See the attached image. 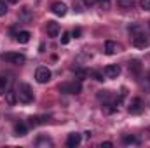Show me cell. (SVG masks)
Instances as JSON below:
<instances>
[{"label":"cell","mask_w":150,"mask_h":148,"mask_svg":"<svg viewBox=\"0 0 150 148\" xmlns=\"http://www.w3.org/2000/svg\"><path fill=\"white\" fill-rule=\"evenodd\" d=\"M72 35H74L75 38H79L80 35H82V30H80V28H75L74 32H72Z\"/></svg>","instance_id":"28"},{"label":"cell","mask_w":150,"mask_h":148,"mask_svg":"<svg viewBox=\"0 0 150 148\" xmlns=\"http://www.w3.org/2000/svg\"><path fill=\"white\" fill-rule=\"evenodd\" d=\"M129 113L131 115H138V113H142L143 110V101L140 99V98H134V99H131V103H129Z\"/></svg>","instance_id":"6"},{"label":"cell","mask_w":150,"mask_h":148,"mask_svg":"<svg viewBox=\"0 0 150 148\" xmlns=\"http://www.w3.org/2000/svg\"><path fill=\"white\" fill-rule=\"evenodd\" d=\"M2 58H4V61L12 63V65H23V63L26 61L25 54H19V52H5Z\"/></svg>","instance_id":"3"},{"label":"cell","mask_w":150,"mask_h":148,"mask_svg":"<svg viewBox=\"0 0 150 148\" xmlns=\"http://www.w3.org/2000/svg\"><path fill=\"white\" fill-rule=\"evenodd\" d=\"M51 77H52V73H51V70L47 66H40L35 72V78H37L38 84H47L51 80Z\"/></svg>","instance_id":"4"},{"label":"cell","mask_w":150,"mask_h":148,"mask_svg":"<svg viewBox=\"0 0 150 148\" xmlns=\"http://www.w3.org/2000/svg\"><path fill=\"white\" fill-rule=\"evenodd\" d=\"M96 2H98V0H84V4H86V5H89V7H91V5H94Z\"/></svg>","instance_id":"29"},{"label":"cell","mask_w":150,"mask_h":148,"mask_svg":"<svg viewBox=\"0 0 150 148\" xmlns=\"http://www.w3.org/2000/svg\"><path fill=\"white\" fill-rule=\"evenodd\" d=\"M87 75H89V72H87V70H75V77H77L79 80H84Z\"/></svg>","instance_id":"22"},{"label":"cell","mask_w":150,"mask_h":148,"mask_svg":"<svg viewBox=\"0 0 150 148\" xmlns=\"http://www.w3.org/2000/svg\"><path fill=\"white\" fill-rule=\"evenodd\" d=\"M30 37H32L30 32H19V33L16 35V40H18L19 44H28V42H30Z\"/></svg>","instance_id":"13"},{"label":"cell","mask_w":150,"mask_h":148,"mask_svg":"<svg viewBox=\"0 0 150 148\" xmlns=\"http://www.w3.org/2000/svg\"><path fill=\"white\" fill-rule=\"evenodd\" d=\"M105 75H107L108 78H117V77L120 75V66H119V65H108V66L105 68Z\"/></svg>","instance_id":"10"},{"label":"cell","mask_w":150,"mask_h":148,"mask_svg":"<svg viewBox=\"0 0 150 148\" xmlns=\"http://www.w3.org/2000/svg\"><path fill=\"white\" fill-rule=\"evenodd\" d=\"M80 91H82L80 80H77V82H65V84H59V92H65V94H79Z\"/></svg>","instance_id":"2"},{"label":"cell","mask_w":150,"mask_h":148,"mask_svg":"<svg viewBox=\"0 0 150 148\" xmlns=\"http://www.w3.org/2000/svg\"><path fill=\"white\" fill-rule=\"evenodd\" d=\"M140 7L143 11H150V0H140Z\"/></svg>","instance_id":"25"},{"label":"cell","mask_w":150,"mask_h":148,"mask_svg":"<svg viewBox=\"0 0 150 148\" xmlns=\"http://www.w3.org/2000/svg\"><path fill=\"white\" fill-rule=\"evenodd\" d=\"M149 26H150V21H149Z\"/></svg>","instance_id":"32"},{"label":"cell","mask_w":150,"mask_h":148,"mask_svg":"<svg viewBox=\"0 0 150 148\" xmlns=\"http://www.w3.org/2000/svg\"><path fill=\"white\" fill-rule=\"evenodd\" d=\"M133 4H134V0H117V5L122 9H129V7H133Z\"/></svg>","instance_id":"19"},{"label":"cell","mask_w":150,"mask_h":148,"mask_svg":"<svg viewBox=\"0 0 150 148\" xmlns=\"http://www.w3.org/2000/svg\"><path fill=\"white\" fill-rule=\"evenodd\" d=\"M89 75H93V77H94L96 80H100V82L103 80V73H101V72H96V70H93V72H89Z\"/></svg>","instance_id":"26"},{"label":"cell","mask_w":150,"mask_h":148,"mask_svg":"<svg viewBox=\"0 0 150 148\" xmlns=\"http://www.w3.org/2000/svg\"><path fill=\"white\" fill-rule=\"evenodd\" d=\"M101 147H107V148H110V147H113V143H112V141H105V143H101Z\"/></svg>","instance_id":"30"},{"label":"cell","mask_w":150,"mask_h":148,"mask_svg":"<svg viewBox=\"0 0 150 148\" xmlns=\"http://www.w3.org/2000/svg\"><path fill=\"white\" fill-rule=\"evenodd\" d=\"M9 84H11V78H7V77H0V96L7 91Z\"/></svg>","instance_id":"17"},{"label":"cell","mask_w":150,"mask_h":148,"mask_svg":"<svg viewBox=\"0 0 150 148\" xmlns=\"http://www.w3.org/2000/svg\"><path fill=\"white\" fill-rule=\"evenodd\" d=\"M133 45L138 47V49H145V47L149 45V38L145 37L143 33H138V32H136V33L133 35Z\"/></svg>","instance_id":"5"},{"label":"cell","mask_w":150,"mask_h":148,"mask_svg":"<svg viewBox=\"0 0 150 148\" xmlns=\"http://www.w3.org/2000/svg\"><path fill=\"white\" fill-rule=\"evenodd\" d=\"M18 99L21 101V103H32L33 101V92H32V87L28 85V84H19L18 85Z\"/></svg>","instance_id":"1"},{"label":"cell","mask_w":150,"mask_h":148,"mask_svg":"<svg viewBox=\"0 0 150 148\" xmlns=\"http://www.w3.org/2000/svg\"><path fill=\"white\" fill-rule=\"evenodd\" d=\"M149 78H150V75H149Z\"/></svg>","instance_id":"33"},{"label":"cell","mask_w":150,"mask_h":148,"mask_svg":"<svg viewBox=\"0 0 150 148\" xmlns=\"http://www.w3.org/2000/svg\"><path fill=\"white\" fill-rule=\"evenodd\" d=\"M33 19V14H32V9L30 7H21L19 9V21H23V23H30Z\"/></svg>","instance_id":"7"},{"label":"cell","mask_w":150,"mask_h":148,"mask_svg":"<svg viewBox=\"0 0 150 148\" xmlns=\"http://www.w3.org/2000/svg\"><path fill=\"white\" fill-rule=\"evenodd\" d=\"M26 131H28V129H26V125H25V124H21V122L14 125V136H25V134H26Z\"/></svg>","instance_id":"15"},{"label":"cell","mask_w":150,"mask_h":148,"mask_svg":"<svg viewBox=\"0 0 150 148\" xmlns=\"http://www.w3.org/2000/svg\"><path fill=\"white\" fill-rule=\"evenodd\" d=\"M9 2H11V4H18V0H9Z\"/></svg>","instance_id":"31"},{"label":"cell","mask_w":150,"mask_h":148,"mask_svg":"<svg viewBox=\"0 0 150 148\" xmlns=\"http://www.w3.org/2000/svg\"><path fill=\"white\" fill-rule=\"evenodd\" d=\"M68 42H70V33H63V35H61V44L67 45Z\"/></svg>","instance_id":"27"},{"label":"cell","mask_w":150,"mask_h":148,"mask_svg":"<svg viewBox=\"0 0 150 148\" xmlns=\"http://www.w3.org/2000/svg\"><path fill=\"white\" fill-rule=\"evenodd\" d=\"M45 30H47V35L52 37V38L59 35V25L56 21H47V28Z\"/></svg>","instance_id":"9"},{"label":"cell","mask_w":150,"mask_h":148,"mask_svg":"<svg viewBox=\"0 0 150 148\" xmlns=\"http://www.w3.org/2000/svg\"><path fill=\"white\" fill-rule=\"evenodd\" d=\"M28 124H30L32 127H37L38 124H40V117H30V118H28Z\"/></svg>","instance_id":"23"},{"label":"cell","mask_w":150,"mask_h":148,"mask_svg":"<svg viewBox=\"0 0 150 148\" xmlns=\"http://www.w3.org/2000/svg\"><path fill=\"white\" fill-rule=\"evenodd\" d=\"M119 44L117 42H113V40H107L105 42V52L108 54V56H112V54H115V52H119Z\"/></svg>","instance_id":"12"},{"label":"cell","mask_w":150,"mask_h":148,"mask_svg":"<svg viewBox=\"0 0 150 148\" xmlns=\"http://www.w3.org/2000/svg\"><path fill=\"white\" fill-rule=\"evenodd\" d=\"M101 108H103L105 113H113V111L117 110V103H115V105H112V103H105Z\"/></svg>","instance_id":"20"},{"label":"cell","mask_w":150,"mask_h":148,"mask_svg":"<svg viewBox=\"0 0 150 148\" xmlns=\"http://www.w3.org/2000/svg\"><path fill=\"white\" fill-rule=\"evenodd\" d=\"M7 14V4L5 0H0V16H5Z\"/></svg>","instance_id":"24"},{"label":"cell","mask_w":150,"mask_h":148,"mask_svg":"<svg viewBox=\"0 0 150 148\" xmlns=\"http://www.w3.org/2000/svg\"><path fill=\"white\" fill-rule=\"evenodd\" d=\"M129 72H133L134 75H140V72H142V63H140L138 59L131 61V63H129Z\"/></svg>","instance_id":"14"},{"label":"cell","mask_w":150,"mask_h":148,"mask_svg":"<svg viewBox=\"0 0 150 148\" xmlns=\"http://www.w3.org/2000/svg\"><path fill=\"white\" fill-rule=\"evenodd\" d=\"M51 11H52L56 16H65V14H67V5H65L63 2H54L52 7H51Z\"/></svg>","instance_id":"11"},{"label":"cell","mask_w":150,"mask_h":148,"mask_svg":"<svg viewBox=\"0 0 150 148\" xmlns=\"http://www.w3.org/2000/svg\"><path fill=\"white\" fill-rule=\"evenodd\" d=\"M124 143L126 145H140V140L134 136H124Z\"/></svg>","instance_id":"21"},{"label":"cell","mask_w":150,"mask_h":148,"mask_svg":"<svg viewBox=\"0 0 150 148\" xmlns=\"http://www.w3.org/2000/svg\"><path fill=\"white\" fill-rule=\"evenodd\" d=\"M80 141H82V136L80 134H77V132H72V134H68V140H67V147L68 148H75L80 145Z\"/></svg>","instance_id":"8"},{"label":"cell","mask_w":150,"mask_h":148,"mask_svg":"<svg viewBox=\"0 0 150 148\" xmlns=\"http://www.w3.org/2000/svg\"><path fill=\"white\" fill-rule=\"evenodd\" d=\"M5 99H7V103H9V105H14V103H16V99H18V94H16V92H12V91H9V92H5Z\"/></svg>","instance_id":"18"},{"label":"cell","mask_w":150,"mask_h":148,"mask_svg":"<svg viewBox=\"0 0 150 148\" xmlns=\"http://www.w3.org/2000/svg\"><path fill=\"white\" fill-rule=\"evenodd\" d=\"M35 145H37V147H52V141H51L49 138H45V136H40V138H37Z\"/></svg>","instance_id":"16"}]
</instances>
